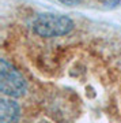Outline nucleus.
<instances>
[{"label":"nucleus","mask_w":121,"mask_h":123,"mask_svg":"<svg viewBox=\"0 0 121 123\" xmlns=\"http://www.w3.org/2000/svg\"><path fill=\"white\" fill-rule=\"evenodd\" d=\"M74 29V22L60 14H41L33 23V30L41 37H60Z\"/></svg>","instance_id":"1"},{"label":"nucleus","mask_w":121,"mask_h":123,"mask_svg":"<svg viewBox=\"0 0 121 123\" xmlns=\"http://www.w3.org/2000/svg\"><path fill=\"white\" fill-rule=\"evenodd\" d=\"M26 81L15 67L6 62H0V90L8 97H21L26 92Z\"/></svg>","instance_id":"2"},{"label":"nucleus","mask_w":121,"mask_h":123,"mask_svg":"<svg viewBox=\"0 0 121 123\" xmlns=\"http://www.w3.org/2000/svg\"><path fill=\"white\" fill-rule=\"evenodd\" d=\"M21 110L16 101L10 98H1L0 101V123H18Z\"/></svg>","instance_id":"3"},{"label":"nucleus","mask_w":121,"mask_h":123,"mask_svg":"<svg viewBox=\"0 0 121 123\" xmlns=\"http://www.w3.org/2000/svg\"><path fill=\"white\" fill-rule=\"evenodd\" d=\"M59 1H61V3H64V4H67V6H74V4L80 3L82 0H59Z\"/></svg>","instance_id":"4"}]
</instances>
